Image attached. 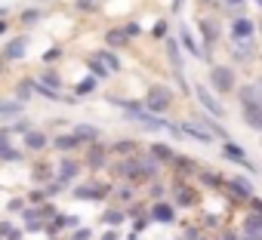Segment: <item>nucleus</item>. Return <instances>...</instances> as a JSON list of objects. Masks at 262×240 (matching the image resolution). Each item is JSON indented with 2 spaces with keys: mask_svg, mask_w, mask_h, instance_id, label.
Listing matches in <instances>:
<instances>
[{
  "mask_svg": "<svg viewBox=\"0 0 262 240\" xmlns=\"http://www.w3.org/2000/svg\"><path fill=\"white\" fill-rule=\"evenodd\" d=\"M247 234L262 237V212H256V215H250V219H247Z\"/></svg>",
  "mask_w": 262,
  "mask_h": 240,
  "instance_id": "2eb2a0df",
  "label": "nucleus"
},
{
  "mask_svg": "<svg viewBox=\"0 0 262 240\" xmlns=\"http://www.w3.org/2000/svg\"><path fill=\"white\" fill-rule=\"evenodd\" d=\"M74 89H77L80 95H86V92H93V89H96V80H93V77H83V80H80Z\"/></svg>",
  "mask_w": 262,
  "mask_h": 240,
  "instance_id": "6ab92c4d",
  "label": "nucleus"
},
{
  "mask_svg": "<svg viewBox=\"0 0 262 240\" xmlns=\"http://www.w3.org/2000/svg\"><path fill=\"white\" fill-rule=\"evenodd\" d=\"M201 31L207 34V40H210V43H213V40H219V25H216V22L204 19V22H201Z\"/></svg>",
  "mask_w": 262,
  "mask_h": 240,
  "instance_id": "dca6fc26",
  "label": "nucleus"
},
{
  "mask_svg": "<svg viewBox=\"0 0 262 240\" xmlns=\"http://www.w3.org/2000/svg\"><path fill=\"white\" fill-rule=\"evenodd\" d=\"M7 148H10V133H7V130H0V154H4Z\"/></svg>",
  "mask_w": 262,
  "mask_h": 240,
  "instance_id": "b1692460",
  "label": "nucleus"
},
{
  "mask_svg": "<svg viewBox=\"0 0 262 240\" xmlns=\"http://www.w3.org/2000/svg\"><path fill=\"white\" fill-rule=\"evenodd\" d=\"M123 40H126V31H111V34H108V43H111V46H120Z\"/></svg>",
  "mask_w": 262,
  "mask_h": 240,
  "instance_id": "412c9836",
  "label": "nucleus"
},
{
  "mask_svg": "<svg viewBox=\"0 0 262 240\" xmlns=\"http://www.w3.org/2000/svg\"><path fill=\"white\" fill-rule=\"evenodd\" d=\"M0 71H4V62H0Z\"/></svg>",
  "mask_w": 262,
  "mask_h": 240,
  "instance_id": "72a5a7b5",
  "label": "nucleus"
},
{
  "mask_svg": "<svg viewBox=\"0 0 262 240\" xmlns=\"http://www.w3.org/2000/svg\"><path fill=\"white\" fill-rule=\"evenodd\" d=\"M0 157H4V160H22V154H19V151H13V148H7Z\"/></svg>",
  "mask_w": 262,
  "mask_h": 240,
  "instance_id": "cd10ccee",
  "label": "nucleus"
},
{
  "mask_svg": "<svg viewBox=\"0 0 262 240\" xmlns=\"http://www.w3.org/2000/svg\"><path fill=\"white\" fill-rule=\"evenodd\" d=\"M99 59H102V62H105V65H108L111 71H117V68H120V62H117V56H111V53H99Z\"/></svg>",
  "mask_w": 262,
  "mask_h": 240,
  "instance_id": "aec40b11",
  "label": "nucleus"
},
{
  "mask_svg": "<svg viewBox=\"0 0 262 240\" xmlns=\"http://www.w3.org/2000/svg\"><path fill=\"white\" fill-rule=\"evenodd\" d=\"M40 83H43V86H59V77H56V74H43Z\"/></svg>",
  "mask_w": 262,
  "mask_h": 240,
  "instance_id": "393cba45",
  "label": "nucleus"
},
{
  "mask_svg": "<svg viewBox=\"0 0 262 240\" xmlns=\"http://www.w3.org/2000/svg\"><path fill=\"white\" fill-rule=\"evenodd\" d=\"M253 34H256V25H253V19H247V16H237V19L231 22V40H234V43H247Z\"/></svg>",
  "mask_w": 262,
  "mask_h": 240,
  "instance_id": "f03ea898",
  "label": "nucleus"
},
{
  "mask_svg": "<svg viewBox=\"0 0 262 240\" xmlns=\"http://www.w3.org/2000/svg\"><path fill=\"white\" fill-rule=\"evenodd\" d=\"M167 105H170V92L164 86H151V92H148V111L151 114H161Z\"/></svg>",
  "mask_w": 262,
  "mask_h": 240,
  "instance_id": "39448f33",
  "label": "nucleus"
},
{
  "mask_svg": "<svg viewBox=\"0 0 262 240\" xmlns=\"http://www.w3.org/2000/svg\"><path fill=\"white\" fill-rule=\"evenodd\" d=\"M194 95H198V102L204 105V111H207L210 117H222V114H225V111H222V102H219V99H216V95H213L207 86H201V83H198Z\"/></svg>",
  "mask_w": 262,
  "mask_h": 240,
  "instance_id": "7ed1b4c3",
  "label": "nucleus"
},
{
  "mask_svg": "<svg viewBox=\"0 0 262 240\" xmlns=\"http://www.w3.org/2000/svg\"><path fill=\"white\" fill-rule=\"evenodd\" d=\"M167 53H170V62H173V68H176V74H182V53H179V46H176V40H167Z\"/></svg>",
  "mask_w": 262,
  "mask_h": 240,
  "instance_id": "9b49d317",
  "label": "nucleus"
},
{
  "mask_svg": "<svg viewBox=\"0 0 262 240\" xmlns=\"http://www.w3.org/2000/svg\"><path fill=\"white\" fill-rule=\"evenodd\" d=\"M74 173H77V166H74V163H62V179H71Z\"/></svg>",
  "mask_w": 262,
  "mask_h": 240,
  "instance_id": "a878e982",
  "label": "nucleus"
},
{
  "mask_svg": "<svg viewBox=\"0 0 262 240\" xmlns=\"http://www.w3.org/2000/svg\"><path fill=\"white\" fill-rule=\"evenodd\" d=\"M256 4H259V7H262V0H256Z\"/></svg>",
  "mask_w": 262,
  "mask_h": 240,
  "instance_id": "f704fd0d",
  "label": "nucleus"
},
{
  "mask_svg": "<svg viewBox=\"0 0 262 240\" xmlns=\"http://www.w3.org/2000/svg\"><path fill=\"white\" fill-rule=\"evenodd\" d=\"M77 142H80V139H77V136H62V139H59V142H56V145H59V148H74V145H77Z\"/></svg>",
  "mask_w": 262,
  "mask_h": 240,
  "instance_id": "4be33fe9",
  "label": "nucleus"
},
{
  "mask_svg": "<svg viewBox=\"0 0 262 240\" xmlns=\"http://www.w3.org/2000/svg\"><path fill=\"white\" fill-rule=\"evenodd\" d=\"M179 37H182V46H185V50H188V53H191V56H201V46H198V43H194V37H191V31H188V28H185V25H182V28H179Z\"/></svg>",
  "mask_w": 262,
  "mask_h": 240,
  "instance_id": "1a4fd4ad",
  "label": "nucleus"
},
{
  "mask_svg": "<svg viewBox=\"0 0 262 240\" xmlns=\"http://www.w3.org/2000/svg\"><path fill=\"white\" fill-rule=\"evenodd\" d=\"M25 142H28V148H43V145H47V136H43V133H28Z\"/></svg>",
  "mask_w": 262,
  "mask_h": 240,
  "instance_id": "a211bd4d",
  "label": "nucleus"
},
{
  "mask_svg": "<svg viewBox=\"0 0 262 240\" xmlns=\"http://www.w3.org/2000/svg\"><path fill=\"white\" fill-rule=\"evenodd\" d=\"M22 56H25V37L13 40V43L4 50V59H22Z\"/></svg>",
  "mask_w": 262,
  "mask_h": 240,
  "instance_id": "9d476101",
  "label": "nucleus"
},
{
  "mask_svg": "<svg viewBox=\"0 0 262 240\" xmlns=\"http://www.w3.org/2000/svg\"><path fill=\"white\" fill-rule=\"evenodd\" d=\"M259 86H262V83H259Z\"/></svg>",
  "mask_w": 262,
  "mask_h": 240,
  "instance_id": "c9c22d12",
  "label": "nucleus"
},
{
  "mask_svg": "<svg viewBox=\"0 0 262 240\" xmlns=\"http://www.w3.org/2000/svg\"><path fill=\"white\" fill-rule=\"evenodd\" d=\"M120 219H123V212H108V215H105V222H111V225H117Z\"/></svg>",
  "mask_w": 262,
  "mask_h": 240,
  "instance_id": "c85d7f7f",
  "label": "nucleus"
},
{
  "mask_svg": "<svg viewBox=\"0 0 262 240\" xmlns=\"http://www.w3.org/2000/svg\"><path fill=\"white\" fill-rule=\"evenodd\" d=\"M74 136H77V139H90V142H93V139L99 136V130H96V127H77V130H74Z\"/></svg>",
  "mask_w": 262,
  "mask_h": 240,
  "instance_id": "f3484780",
  "label": "nucleus"
},
{
  "mask_svg": "<svg viewBox=\"0 0 262 240\" xmlns=\"http://www.w3.org/2000/svg\"><path fill=\"white\" fill-rule=\"evenodd\" d=\"M151 219H158V222H173V219H176V212H173V206L158 203V206L151 209Z\"/></svg>",
  "mask_w": 262,
  "mask_h": 240,
  "instance_id": "f8f14e48",
  "label": "nucleus"
},
{
  "mask_svg": "<svg viewBox=\"0 0 262 240\" xmlns=\"http://www.w3.org/2000/svg\"><path fill=\"white\" fill-rule=\"evenodd\" d=\"M210 83H213V89H219V92H231V89H234V71L225 68V65H216V68L210 71Z\"/></svg>",
  "mask_w": 262,
  "mask_h": 240,
  "instance_id": "f257e3e1",
  "label": "nucleus"
},
{
  "mask_svg": "<svg viewBox=\"0 0 262 240\" xmlns=\"http://www.w3.org/2000/svg\"><path fill=\"white\" fill-rule=\"evenodd\" d=\"M155 34H158V37H161V34H167V25H164V22H158V25H155Z\"/></svg>",
  "mask_w": 262,
  "mask_h": 240,
  "instance_id": "c756f323",
  "label": "nucleus"
},
{
  "mask_svg": "<svg viewBox=\"0 0 262 240\" xmlns=\"http://www.w3.org/2000/svg\"><path fill=\"white\" fill-rule=\"evenodd\" d=\"M222 154H225V157H228V160H231V163H237V166H247V170H250V173H253V170H256V166H253V163H250V157H247V154H244V148H237V145H234V142H225V145H222Z\"/></svg>",
  "mask_w": 262,
  "mask_h": 240,
  "instance_id": "423d86ee",
  "label": "nucleus"
},
{
  "mask_svg": "<svg viewBox=\"0 0 262 240\" xmlns=\"http://www.w3.org/2000/svg\"><path fill=\"white\" fill-rule=\"evenodd\" d=\"M244 0H225V7H241Z\"/></svg>",
  "mask_w": 262,
  "mask_h": 240,
  "instance_id": "473e14b6",
  "label": "nucleus"
},
{
  "mask_svg": "<svg viewBox=\"0 0 262 240\" xmlns=\"http://www.w3.org/2000/svg\"><path fill=\"white\" fill-rule=\"evenodd\" d=\"M176 194H179V203H191V200H194V194H191V191H185V188H179Z\"/></svg>",
  "mask_w": 262,
  "mask_h": 240,
  "instance_id": "bb28decb",
  "label": "nucleus"
},
{
  "mask_svg": "<svg viewBox=\"0 0 262 240\" xmlns=\"http://www.w3.org/2000/svg\"><path fill=\"white\" fill-rule=\"evenodd\" d=\"M250 206H256V212H262V200H256V197H250Z\"/></svg>",
  "mask_w": 262,
  "mask_h": 240,
  "instance_id": "7c9ffc66",
  "label": "nucleus"
},
{
  "mask_svg": "<svg viewBox=\"0 0 262 240\" xmlns=\"http://www.w3.org/2000/svg\"><path fill=\"white\" fill-rule=\"evenodd\" d=\"M182 133H188V136L198 139V142H213V136H210V130H207L204 124H201V127H198V124H182Z\"/></svg>",
  "mask_w": 262,
  "mask_h": 240,
  "instance_id": "0eeeda50",
  "label": "nucleus"
},
{
  "mask_svg": "<svg viewBox=\"0 0 262 240\" xmlns=\"http://www.w3.org/2000/svg\"><path fill=\"white\" fill-rule=\"evenodd\" d=\"M16 114H22V102H16V99L0 102V117H16Z\"/></svg>",
  "mask_w": 262,
  "mask_h": 240,
  "instance_id": "ddd939ff",
  "label": "nucleus"
},
{
  "mask_svg": "<svg viewBox=\"0 0 262 240\" xmlns=\"http://www.w3.org/2000/svg\"><path fill=\"white\" fill-rule=\"evenodd\" d=\"M0 231H4V237H7V240H19V237H22V234H19V231H16L13 225H4Z\"/></svg>",
  "mask_w": 262,
  "mask_h": 240,
  "instance_id": "5701e85b",
  "label": "nucleus"
},
{
  "mask_svg": "<svg viewBox=\"0 0 262 240\" xmlns=\"http://www.w3.org/2000/svg\"><path fill=\"white\" fill-rule=\"evenodd\" d=\"M244 124L253 130H262V99H247L244 102Z\"/></svg>",
  "mask_w": 262,
  "mask_h": 240,
  "instance_id": "20e7f679",
  "label": "nucleus"
},
{
  "mask_svg": "<svg viewBox=\"0 0 262 240\" xmlns=\"http://www.w3.org/2000/svg\"><path fill=\"white\" fill-rule=\"evenodd\" d=\"M86 237H90V231H77V237H74V240H86Z\"/></svg>",
  "mask_w": 262,
  "mask_h": 240,
  "instance_id": "2f4dec72",
  "label": "nucleus"
},
{
  "mask_svg": "<svg viewBox=\"0 0 262 240\" xmlns=\"http://www.w3.org/2000/svg\"><path fill=\"white\" fill-rule=\"evenodd\" d=\"M151 157H158L161 163H170V160H176L173 148H167V145H151Z\"/></svg>",
  "mask_w": 262,
  "mask_h": 240,
  "instance_id": "4468645a",
  "label": "nucleus"
},
{
  "mask_svg": "<svg viewBox=\"0 0 262 240\" xmlns=\"http://www.w3.org/2000/svg\"><path fill=\"white\" fill-rule=\"evenodd\" d=\"M228 191H234L237 197H247V200L253 197V185H250L247 179H231V182H228Z\"/></svg>",
  "mask_w": 262,
  "mask_h": 240,
  "instance_id": "6e6552de",
  "label": "nucleus"
}]
</instances>
